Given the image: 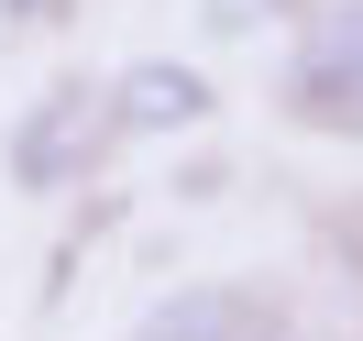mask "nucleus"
I'll list each match as a JSON object with an SVG mask.
<instances>
[{"mask_svg": "<svg viewBox=\"0 0 363 341\" xmlns=\"http://www.w3.org/2000/svg\"><path fill=\"white\" fill-rule=\"evenodd\" d=\"M286 121L308 133H363V0H308L286 45Z\"/></svg>", "mask_w": 363, "mask_h": 341, "instance_id": "f257e3e1", "label": "nucleus"}, {"mask_svg": "<svg viewBox=\"0 0 363 341\" xmlns=\"http://www.w3.org/2000/svg\"><path fill=\"white\" fill-rule=\"evenodd\" d=\"M111 143H121L111 133V99H99L89 77H55V89L11 121V177L55 199V187H89V165L111 155Z\"/></svg>", "mask_w": 363, "mask_h": 341, "instance_id": "f03ea898", "label": "nucleus"}, {"mask_svg": "<svg viewBox=\"0 0 363 341\" xmlns=\"http://www.w3.org/2000/svg\"><path fill=\"white\" fill-rule=\"evenodd\" d=\"M99 99H111V133L121 143H177V133H199V121L220 111L209 67H187V55H133Z\"/></svg>", "mask_w": 363, "mask_h": 341, "instance_id": "7ed1b4c3", "label": "nucleus"}, {"mask_svg": "<svg viewBox=\"0 0 363 341\" xmlns=\"http://www.w3.org/2000/svg\"><path fill=\"white\" fill-rule=\"evenodd\" d=\"M253 308H264V297H242V286H177L155 319H143V341H242Z\"/></svg>", "mask_w": 363, "mask_h": 341, "instance_id": "20e7f679", "label": "nucleus"}, {"mask_svg": "<svg viewBox=\"0 0 363 341\" xmlns=\"http://www.w3.org/2000/svg\"><path fill=\"white\" fill-rule=\"evenodd\" d=\"M297 0H199V33H220V45H242V33H264V23H286Z\"/></svg>", "mask_w": 363, "mask_h": 341, "instance_id": "39448f33", "label": "nucleus"}, {"mask_svg": "<svg viewBox=\"0 0 363 341\" xmlns=\"http://www.w3.org/2000/svg\"><path fill=\"white\" fill-rule=\"evenodd\" d=\"M242 341H308V330H297V319H275V308H253V330Z\"/></svg>", "mask_w": 363, "mask_h": 341, "instance_id": "423d86ee", "label": "nucleus"}, {"mask_svg": "<svg viewBox=\"0 0 363 341\" xmlns=\"http://www.w3.org/2000/svg\"><path fill=\"white\" fill-rule=\"evenodd\" d=\"M11 23H67V0H0Z\"/></svg>", "mask_w": 363, "mask_h": 341, "instance_id": "0eeeda50", "label": "nucleus"}, {"mask_svg": "<svg viewBox=\"0 0 363 341\" xmlns=\"http://www.w3.org/2000/svg\"><path fill=\"white\" fill-rule=\"evenodd\" d=\"M352 143H363V133H352Z\"/></svg>", "mask_w": 363, "mask_h": 341, "instance_id": "6e6552de", "label": "nucleus"}]
</instances>
